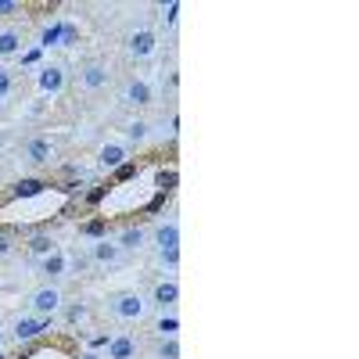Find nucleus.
<instances>
[{
	"label": "nucleus",
	"mask_w": 359,
	"mask_h": 359,
	"mask_svg": "<svg viewBox=\"0 0 359 359\" xmlns=\"http://www.w3.org/2000/svg\"><path fill=\"white\" fill-rule=\"evenodd\" d=\"M176 331H180L176 313H169V316H162V320H158V334H162V338H176Z\"/></svg>",
	"instance_id": "nucleus-22"
},
{
	"label": "nucleus",
	"mask_w": 359,
	"mask_h": 359,
	"mask_svg": "<svg viewBox=\"0 0 359 359\" xmlns=\"http://www.w3.org/2000/svg\"><path fill=\"white\" fill-rule=\"evenodd\" d=\"M15 359H79V341L72 334H43L22 345Z\"/></svg>",
	"instance_id": "nucleus-3"
},
{
	"label": "nucleus",
	"mask_w": 359,
	"mask_h": 359,
	"mask_svg": "<svg viewBox=\"0 0 359 359\" xmlns=\"http://www.w3.org/2000/svg\"><path fill=\"white\" fill-rule=\"evenodd\" d=\"M33 313L36 316H54L57 309H62V291H57L54 284H43L40 291H33Z\"/></svg>",
	"instance_id": "nucleus-8"
},
{
	"label": "nucleus",
	"mask_w": 359,
	"mask_h": 359,
	"mask_svg": "<svg viewBox=\"0 0 359 359\" xmlns=\"http://www.w3.org/2000/svg\"><path fill=\"white\" fill-rule=\"evenodd\" d=\"M79 79H83V86H86V90H101V86L108 83V69H104L101 62H90V65L83 69V76H79Z\"/></svg>",
	"instance_id": "nucleus-19"
},
{
	"label": "nucleus",
	"mask_w": 359,
	"mask_h": 359,
	"mask_svg": "<svg viewBox=\"0 0 359 359\" xmlns=\"http://www.w3.org/2000/svg\"><path fill=\"white\" fill-rule=\"evenodd\" d=\"M36 83H40L43 94H62L65 90V65H43Z\"/></svg>",
	"instance_id": "nucleus-11"
},
{
	"label": "nucleus",
	"mask_w": 359,
	"mask_h": 359,
	"mask_svg": "<svg viewBox=\"0 0 359 359\" xmlns=\"http://www.w3.org/2000/svg\"><path fill=\"white\" fill-rule=\"evenodd\" d=\"M90 255H94L97 262H118V259H123L118 245H115V241H108V237H97V241L90 245Z\"/></svg>",
	"instance_id": "nucleus-17"
},
{
	"label": "nucleus",
	"mask_w": 359,
	"mask_h": 359,
	"mask_svg": "<svg viewBox=\"0 0 359 359\" xmlns=\"http://www.w3.org/2000/svg\"><path fill=\"white\" fill-rule=\"evenodd\" d=\"M104 348H108L104 359H137V338H130V334H115V338H108Z\"/></svg>",
	"instance_id": "nucleus-13"
},
{
	"label": "nucleus",
	"mask_w": 359,
	"mask_h": 359,
	"mask_svg": "<svg viewBox=\"0 0 359 359\" xmlns=\"http://www.w3.org/2000/svg\"><path fill=\"white\" fill-rule=\"evenodd\" d=\"M40 273L47 277V284L62 280V277L69 273V255H65L62 248H54L50 255H43V259H40Z\"/></svg>",
	"instance_id": "nucleus-9"
},
{
	"label": "nucleus",
	"mask_w": 359,
	"mask_h": 359,
	"mask_svg": "<svg viewBox=\"0 0 359 359\" xmlns=\"http://www.w3.org/2000/svg\"><path fill=\"white\" fill-rule=\"evenodd\" d=\"M69 320H83V306H72L69 309Z\"/></svg>",
	"instance_id": "nucleus-30"
},
{
	"label": "nucleus",
	"mask_w": 359,
	"mask_h": 359,
	"mask_svg": "<svg viewBox=\"0 0 359 359\" xmlns=\"http://www.w3.org/2000/svg\"><path fill=\"white\" fill-rule=\"evenodd\" d=\"M147 137V123H133L130 126V140H144Z\"/></svg>",
	"instance_id": "nucleus-27"
},
{
	"label": "nucleus",
	"mask_w": 359,
	"mask_h": 359,
	"mask_svg": "<svg viewBox=\"0 0 359 359\" xmlns=\"http://www.w3.org/2000/svg\"><path fill=\"white\" fill-rule=\"evenodd\" d=\"M126 162H130V144H123V140H111V144H104L101 151H97V165H101L104 172L123 169Z\"/></svg>",
	"instance_id": "nucleus-7"
},
{
	"label": "nucleus",
	"mask_w": 359,
	"mask_h": 359,
	"mask_svg": "<svg viewBox=\"0 0 359 359\" xmlns=\"http://www.w3.org/2000/svg\"><path fill=\"white\" fill-rule=\"evenodd\" d=\"M29 11V4H18V0H0V15H18Z\"/></svg>",
	"instance_id": "nucleus-26"
},
{
	"label": "nucleus",
	"mask_w": 359,
	"mask_h": 359,
	"mask_svg": "<svg viewBox=\"0 0 359 359\" xmlns=\"http://www.w3.org/2000/svg\"><path fill=\"white\" fill-rule=\"evenodd\" d=\"M158 50V36L151 33V29H137V33L130 36V54L137 57V62H144V57H151Z\"/></svg>",
	"instance_id": "nucleus-10"
},
{
	"label": "nucleus",
	"mask_w": 359,
	"mask_h": 359,
	"mask_svg": "<svg viewBox=\"0 0 359 359\" xmlns=\"http://www.w3.org/2000/svg\"><path fill=\"white\" fill-rule=\"evenodd\" d=\"M108 309H111V316L133 323V320H144V316H147L151 302H144V294H140V291H118V294L108 298Z\"/></svg>",
	"instance_id": "nucleus-4"
},
{
	"label": "nucleus",
	"mask_w": 359,
	"mask_h": 359,
	"mask_svg": "<svg viewBox=\"0 0 359 359\" xmlns=\"http://www.w3.org/2000/svg\"><path fill=\"white\" fill-rule=\"evenodd\" d=\"M50 331V316H36V313H29V316H18L11 323V338L18 345H29V341H36Z\"/></svg>",
	"instance_id": "nucleus-6"
},
{
	"label": "nucleus",
	"mask_w": 359,
	"mask_h": 359,
	"mask_svg": "<svg viewBox=\"0 0 359 359\" xmlns=\"http://www.w3.org/2000/svg\"><path fill=\"white\" fill-rule=\"evenodd\" d=\"M11 90H15V76H11V69H0V101L11 97Z\"/></svg>",
	"instance_id": "nucleus-24"
},
{
	"label": "nucleus",
	"mask_w": 359,
	"mask_h": 359,
	"mask_svg": "<svg viewBox=\"0 0 359 359\" xmlns=\"http://www.w3.org/2000/svg\"><path fill=\"white\" fill-rule=\"evenodd\" d=\"M176 151H147L137 162H126L108 176V184L90 198V216L97 223H137L144 216H155L176 194Z\"/></svg>",
	"instance_id": "nucleus-1"
},
{
	"label": "nucleus",
	"mask_w": 359,
	"mask_h": 359,
	"mask_svg": "<svg viewBox=\"0 0 359 359\" xmlns=\"http://www.w3.org/2000/svg\"><path fill=\"white\" fill-rule=\"evenodd\" d=\"M62 29H65V18H54L40 33V47H62Z\"/></svg>",
	"instance_id": "nucleus-20"
},
{
	"label": "nucleus",
	"mask_w": 359,
	"mask_h": 359,
	"mask_svg": "<svg viewBox=\"0 0 359 359\" xmlns=\"http://www.w3.org/2000/svg\"><path fill=\"white\" fill-rule=\"evenodd\" d=\"M176 11H180V4H176V0H172V4H165V18H169V25L176 22Z\"/></svg>",
	"instance_id": "nucleus-29"
},
{
	"label": "nucleus",
	"mask_w": 359,
	"mask_h": 359,
	"mask_svg": "<svg viewBox=\"0 0 359 359\" xmlns=\"http://www.w3.org/2000/svg\"><path fill=\"white\" fill-rule=\"evenodd\" d=\"M0 359H8V355H4V352H0Z\"/></svg>",
	"instance_id": "nucleus-33"
},
{
	"label": "nucleus",
	"mask_w": 359,
	"mask_h": 359,
	"mask_svg": "<svg viewBox=\"0 0 359 359\" xmlns=\"http://www.w3.org/2000/svg\"><path fill=\"white\" fill-rule=\"evenodd\" d=\"M155 245H158V255L169 269L180 266V223L176 219H165L158 230H155Z\"/></svg>",
	"instance_id": "nucleus-5"
},
{
	"label": "nucleus",
	"mask_w": 359,
	"mask_h": 359,
	"mask_svg": "<svg viewBox=\"0 0 359 359\" xmlns=\"http://www.w3.org/2000/svg\"><path fill=\"white\" fill-rule=\"evenodd\" d=\"M8 252H11V233H8V230H0V259H4Z\"/></svg>",
	"instance_id": "nucleus-28"
},
{
	"label": "nucleus",
	"mask_w": 359,
	"mask_h": 359,
	"mask_svg": "<svg viewBox=\"0 0 359 359\" xmlns=\"http://www.w3.org/2000/svg\"><path fill=\"white\" fill-rule=\"evenodd\" d=\"M22 54V29L8 25V29H0V57H18Z\"/></svg>",
	"instance_id": "nucleus-15"
},
{
	"label": "nucleus",
	"mask_w": 359,
	"mask_h": 359,
	"mask_svg": "<svg viewBox=\"0 0 359 359\" xmlns=\"http://www.w3.org/2000/svg\"><path fill=\"white\" fill-rule=\"evenodd\" d=\"M54 158V144L47 137H33V140H25V162H33V165H47Z\"/></svg>",
	"instance_id": "nucleus-12"
},
{
	"label": "nucleus",
	"mask_w": 359,
	"mask_h": 359,
	"mask_svg": "<svg viewBox=\"0 0 359 359\" xmlns=\"http://www.w3.org/2000/svg\"><path fill=\"white\" fill-rule=\"evenodd\" d=\"M176 298H180V284H176L172 277L162 280V284H155V294H151V302H155V306L172 309V306H176Z\"/></svg>",
	"instance_id": "nucleus-16"
},
{
	"label": "nucleus",
	"mask_w": 359,
	"mask_h": 359,
	"mask_svg": "<svg viewBox=\"0 0 359 359\" xmlns=\"http://www.w3.org/2000/svg\"><path fill=\"white\" fill-rule=\"evenodd\" d=\"M126 101H130V104H137V108L151 104V101H155L151 83H147V79H130V83H126Z\"/></svg>",
	"instance_id": "nucleus-14"
},
{
	"label": "nucleus",
	"mask_w": 359,
	"mask_h": 359,
	"mask_svg": "<svg viewBox=\"0 0 359 359\" xmlns=\"http://www.w3.org/2000/svg\"><path fill=\"white\" fill-rule=\"evenodd\" d=\"M0 341H4V331H0Z\"/></svg>",
	"instance_id": "nucleus-32"
},
{
	"label": "nucleus",
	"mask_w": 359,
	"mask_h": 359,
	"mask_svg": "<svg viewBox=\"0 0 359 359\" xmlns=\"http://www.w3.org/2000/svg\"><path fill=\"white\" fill-rule=\"evenodd\" d=\"M57 245L50 241V237H43V233H33V241H29V252H33L36 259H43V255H50Z\"/></svg>",
	"instance_id": "nucleus-21"
},
{
	"label": "nucleus",
	"mask_w": 359,
	"mask_h": 359,
	"mask_svg": "<svg viewBox=\"0 0 359 359\" xmlns=\"http://www.w3.org/2000/svg\"><path fill=\"white\" fill-rule=\"evenodd\" d=\"M79 359H101L97 352H79Z\"/></svg>",
	"instance_id": "nucleus-31"
},
{
	"label": "nucleus",
	"mask_w": 359,
	"mask_h": 359,
	"mask_svg": "<svg viewBox=\"0 0 359 359\" xmlns=\"http://www.w3.org/2000/svg\"><path fill=\"white\" fill-rule=\"evenodd\" d=\"M76 191L57 180H18L0 191V230L36 233L72 212Z\"/></svg>",
	"instance_id": "nucleus-2"
},
{
	"label": "nucleus",
	"mask_w": 359,
	"mask_h": 359,
	"mask_svg": "<svg viewBox=\"0 0 359 359\" xmlns=\"http://www.w3.org/2000/svg\"><path fill=\"white\" fill-rule=\"evenodd\" d=\"M79 43V29L65 18V29H62V47H76Z\"/></svg>",
	"instance_id": "nucleus-25"
},
{
	"label": "nucleus",
	"mask_w": 359,
	"mask_h": 359,
	"mask_svg": "<svg viewBox=\"0 0 359 359\" xmlns=\"http://www.w3.org/2000/svg\"><path fill=\"white\" fill-rule=\"evenodd\" d=\"M115 245H118V252H137V248L144 245V230H140L137 223H126Z\"/></svg>",
	"instance_id": "nucleus-18"
},
{
	"label": "nucleus",
	"mask_w": 359,
	"mask_h": 359,
	"mask_svg": "<svg viewBox=\"0 0 359 359\" xmlns=\"http://www.w3.org/2000/svg\"><path fill=\"white\" fill-rule=\"evenodd\" d=\"M158 359H180V345H176V338H162V345H158Z\"/></svg>",
	"instance_id": "nucleus-23"
}]
</instances>
